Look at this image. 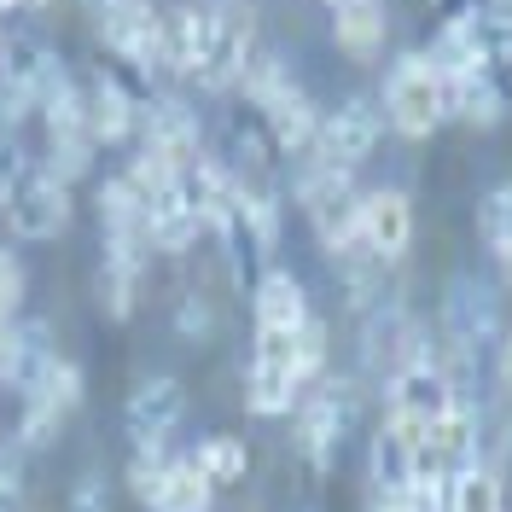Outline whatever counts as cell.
<instances>
[{"mask_svg": "<svg viewBox=\"0 0 512 512\" xmlns=\"http://www.w3.org/2000/svg\"><path fill=\"white\" fill-rule=\"evenodd\" d=\"M192 6V59H187V88L198 94H233L251 53L262 47L251 0H187Z\"/></svg>", "mask_w": 512, "mask_h": 512, "instance_id": "obj_1", "label": "cell"}, {"mask_svg": "<svg viewBox=\"0 0 512 512\" xmlns=\"http://www.w3.org/2000/svg\"><path fill=\"white\" fill-rule=\"evenodd\" d=\"M70 216H76V187L64 175H53L47 163L18 152V163L0 181V222H6V233H18L30 245H47V239H59L70 227Z\"/></svg>", "mask_w": 512, "mask_h": 512, "instance_id": "obj_2", "label": "cell"}, {"mask_svg": "<svg viewBox=\"0 0 512 512\" xmlns=\"http://www.w3.org/2000/svg\"><path fill=\"white\" fill-rule=\"evenodd\" d=\"M379 111L384 128H396L402 140H431L443 123H454V99H448V76L425 53H402V59L384 70L379 88Z\"/></svg>", "mask_w": 512, "mask_h": 512, "instance_id": "obj_3", "label": "cell"}, {"mask_svg": "<svg viewBox=\"0 0 512 512\" xmlns=\"http://www.w3.org/2000/svg\"><path fill=\"white\" fill-rule=\"evenodd\" d=\"M128 489L146 512H216V483L198 472L192 454H134Z\"/></svg>", "mask_w": 512, "mask_h": 512, "instance_id": "obj_4", "label": "cell"}, {"mask_svg": "<svg viewBox=\"0 0 512 512\" xmlns=\"http://www.w3.org/2000/svg\"><path fill=\"white\" fill-rule=\"evenodd\" d=\"M297 414V454L315 466V472H332L338 466V448L355 425V384L350 379H326L303 390V402L291 408Z\"/></svg>", "mask_w": 512, "mask_h": 512, "instance_id": "obj_5", "label": "cell"}, {"mask_svg": "<svg viewBox=\"0 0 512 512\" xmlns=\"http://www.w3.org/2000/svg\"><path fill=\"white\" fill-rule=\"evenodd\" d=\"M76 408H82V367H76L70 355H59V361H53V367H47V373L18 396L12 443H18V448H53Z\"/></svg>", "mask_w": 512, "mask_h": 512, "instance_id": "obj_6", "label": "cell"}, {"mask_svg": "<svg viewBox=\"0 0 512 512\" xmlns=\"http://www.w3.org/2000/svg\"><path fill=\"white\" fill-rule=\"evenodd\" d=\"M303 402L297 379V332H256L251 367H245V408L256 419H286Z\"/></svg>", "mask_w": 512, "mask_h": 512, "instance_id": "obj_7", "label": "cell"}, {"mask_svg": "<svg viewBox=\"0 0 512 512\" xmlns=\"http://www.w3.org/2000/svg\"><path fill=\"white\" fill-rule=\"evenodd\" d=\"M379 140H384V111L379 105H373V99H344V105L320 111V134H315V146H309L303 158L355 175L361 163L379 152Z\"/></svg>", "mask_w": 512, "mask_h": 512, "instance_id": "obj_8", "label": "cell"}, {"mask_svg": "<svg viewBox=\"0 0 512 512\" xmlns=\"http://www.w3.org/2000/svg\"><path fill=\"white\" fill-rule=\"evenodd\" d=\"M187 419V390L169 373H146L123 402V431L134 454H169V437Z\"/></svg>", "mask_w": 512, "mask_h": 512, "instance_id": "obj_9", "label": "cell"}, {"mask_svg": "<svg viewBox=\"0 0 512 512\" xmlns=\"http://www.w3.org/2000/svg\"><path fill=\"white\" fill-rule=\"evenodd\" d=\"M128 152H146V158L169 163V169H187V163L198 158V152H210V146H204V123H198V111H192L181 94L163 88V94L140 111V134H134Z\"/></svg>", "mask_w": 512, "mask_h": 512, "instance_id": "obj_10", "label": "cell"}, {"mask_svg": "<svg viewBox=\"0 0 512 512\" xmlns=\"http://www.w3.org/2000/svg\"><path fill=\"white\" fill-rule=\"evenodd\" d=\"M64 76H70V64H64L47 41H18V35H6L0 94H6V105H12V117H18V123H24V117H35V111L47 105V94L59 88Z\"/></svg>", "mask_w": 512, "mask_h": 512, "instance_id": "obj_11", "label": "cell"}, {"mask_svg": "<svg viewBox=\"0 0 512 512\" xmlns=\"http://www.w3.org/2000/svg\"><path fill=\"white\" fill-rule=\"evenodd\" d=\"M152 245L140 233H99V309L105 320H128L140 303V280H146Z\"/></svg>", "mask_w": 512, "mask_h": 512, "instance_id": "obj_12", "label": "cell"}, {"mask_svg": "<svg viewBox=\"0 0 512 512\" xmlns=\"http://www.w3.org/2000/svg\"><path fill=\"white\" fill-rule=\"evenodd\" d=\"M437 332H443L448 344H460L466 355H489V344L501 338V309H495V297L483 286L478 274H460L443 297V320H437Z\"/></svg>", "mask_w": 512, "mask_h": 512, "instance_id": "obj_13", "label": "cell"}, {"mask_svg": "<svg viewBox=\"0 0 512 512\" xmlns=\"http://www.w3.org/2000/svg\"><path fill=\"white\" fill-rule=\"evenodd\" d=\"M384 408H390V419H419V425H431V419H443L448 408H460V396H454V379L425 355V361H408L402 373L384 379Z\"/></svg>", "mask_w": 512, "mask_h": 512, "instance_id": "obj_14", "label": "cell"}, {"mask_svg": "<svg viewBox=\"0 0 512 512\" xmlns=\"http://www.w3.org/2000/svg\"><path fill=\"white\" fill-rule=\"evenodd\" d=\"M361 245L379 262H402L414 245V198L396 187L361 192Z\"/></svg>", "mask_w": 512, "mask_h": 512, "instance_id": "obj_15", "label": "cell"}, {"mask_svg": "<svg viewBox=\"0 0 512 512\" xmlns=\"http://www.w3.org/2000/svg\"><path fill=\"white\" fill-rule=\"evenodd\" d=\"M59 361V344H53V332H47V320H6L0 326V384L6 390H30L47 367Z\"/></svg>", "mask_w": 512, "mask_h": 512, "instance_id": "obj_16", "label": "cell"}, {"mask_svg": "<svg viewBox=\"0 0 512 512\" xmlns=\"http://www.w3.org/2000/svg\"><path fill=\"white\" fill-rule=\"evenodd\" d=\"M419 483L414 472V443H408V425L402 419H384L379 431H373V443H367V489L373 495H408Z\"/></svg>", "mask_w": 512, "mask_h": 512, "instance_id": "obj_17", "label": "cell"}, {"mask_svg": "<svg viewBox=\"0 0 512 512\" xmlns=\"http://www.w3.org/2000/svg\"><path fill=\"white\" fill-rule=\"evenodd\" d=\"M315 315L309 309V291L291 268H262V280L251 291V320L256 332H297L303 320Z\"/></svg>", "mask_w": 512, "mask_h": 512, "instance_id": "obj_18", "label": "cell"}, {"mask_svg": "<svg viewBox=\"0 0 512 512\" xmlns=\"http://www.w3.org/2000/svg\"><path fill=\"white\" fill-rule=\"evenodd\" d=\"M332 41L338 53L355 64H373L390 41V24H384V0H355V6H338L332 12Z\"/></svg>", "mask_w": 512, "mask_h": 512, "instance_id": "obj_19", "label": "cell"}, {"mask_svg": "<svg viewBox=\"0 0 512 512\" xmlns=\"http://www.w3.org/2000/svg\"><path fill=\"white\" fill-rule=\"evenodd\" d=\"M262 123H268V134H274V146L286 152V163H297L320 134V105L303 94V88H291L286 99H274V105L262 111Z\"/></svg>", "mask_w": 512, "mask_h": 512, "instance_id": "obj_20", "label": "cell"}, {"mask_svg": "<svg viewBox=\"0 0 512 512\" xmlns=\"http://www.w3.org/2000/svg\"><path fill=\"white\" fill-rule=\"evenodd\" d=\"M448 99H454V117L472 128H495L501 117H507V99H501V88L483 76L478 64L472 70H460V76H448Z\"/></svg>", "mask_w": 512, "mask_h": 512, "instance_id": "obj_21", "label": "cell"}, {"mask_svg": "<svg viewBox=\"0 0 512 512\" xmlns=\"http://www.w3.org/2000/svg\"><path fill=\"white\" fill-rule=\"evenodd\" d=\"M291 88H303V82L291 76V64L280 59L274 47H256V53H251V64H245V76H239V88H233V94L245 99L251 111H268V105H274V99H286Z\"/></svg>", "mask_w": 512, "mask_h": 512, "instance_id": "obj_22", "label": "cell"}, {"mask_svg": "<svg viewBox=\"0 0 512 512\" xmlns=\"http://www.w3.org/2000/svg\"><path fill=\"white\" fill-rule=\"evenodd\" d=\"M448 512H507V483H501V472L489 460L448 472Z\"/></svg>", "mask_w": 512, "mask_h": 512, "instance_id": "obj_23", "label": "cell"}, {"mask_svg": "<svg viewBox=\"0 0 512 512\" xmlns=\"http://www.w3.org/2000/svg\"><path fill=\"white\" fill-rule=\"evenodd\" d=\"M187 454L198 460V472L216 483V489H227V483H239L251 472V448H245V437H233V431H216V437L192 443Z\"/></svg>", "mask_w": 512, "mask_h": 512, "instance_id": "obj_24", "label": "cell"}, {"mask_svg": "<svg viewBox=\"0 0 512 512\" xmlns=\"http://www.w3.org/2000/svg\"><path fill=\"white\" fill-rule=\"evenodd\" d=\"M478 227H483V245L495 251V262H501V274H507V286H512V181L495 187L478 204Z\"/></svg>", "mask_w": 512, "mask_h": 512, "instance_id": "obj_25", "label": "cell"}, {"mask_svg": "<svg viewBox=\"0 0 512 512\" xmlns=\"http://www.w3.org/2000/svg\"><path fill=\"white\" fill-rule=\"evenodd\" d=\"M326 350H332V338H326V326L309 315L297 326V379H303V390L326 379Z\"/></svg>", "mask_w": 512, "mask_h": 512, "instance_id": "obj_26", "label": "cell"}, {"mask_svg": "<svg viewBox=\"0 0 512 512\" xmlns=\"http://www.w3.org/2000/svg\"><path fill=\"white\" fill-rule=\"evenodd\" d=\"M175 332H181L187 344H210V332H216V309H210L204 291H187V297L175 303Z\"/></svg>", "mask_w": 512, "mask_h": 512, "instance_id": "obj_27", "label": "cell"}, {"mask_svg": "<svg viewBox=\"0 0 512 512\" xmlns=\"http://www.w3.org/2000/svg\"><path fill=\"white\" fill-rule=\"evenodd\" d=\"M24 291H30V280H24V262H18V251H12V245H0V326L24 315Z\"/></svg>", "mask_w": 512, "mask_h": 512, "instance_id": "obj_28", "label": "cell"}, {"mask_svg": "<svg viewBox=\"0 0 512 512\" xmlns=\"http://www.w3.org/2000/svg\"><path fill=\"white\" fill-rule=\"evenodd\" d=\"M70 512H111V478L105 472H82L70 483Z\"/></svg>", "mask_w": 512, "mask_h": 512, "instance_id": "obj_29", "label": "cell"}, {"mask_svg": "<svg viewBox=\"0 0 512 512\" xmlns=\"http://www.w3.org/2000/svg\"><path fill=\"white\" fill-rule=\"evenodd\" d=\"M18 501H24V478H18V466L0 460V512H12Z\"/></svg>", "mask_w": 512, "mask_h": 512, "instance_id": "obj_30", "label": "cell"}, {"mask_svg": "<svg viewBox=\"0 0 512 512\" xmlns=\"http://www.w3.org/2000/svg\"><path fill=\"white\" fill-rule=\"evenodd\" d=\"M495 472H501V483H512V419L501 431V448H495Z\"/></svg>", "mask_w": 512, "mask_h": 512, "instance_id": "obj_31", "label": "cell"}, {"mask_svg": "<svg viewBox=\"0 0 512 512\" xmlns=\"http://www.w3.org/2000/svg\"><path fill=\"white\" fill-rule=\"evenodd\" d=\"M495 373H501V390L512 396V338H501V355H495Z\"/></svg>", "mask_w": 512, "mask_h": 512, "instance_id": "obj_32", "label": "cell"}]
</instances>
